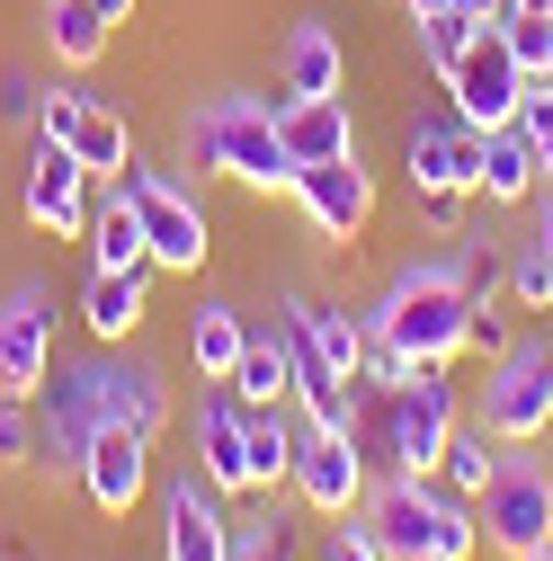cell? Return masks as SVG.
Masks as SVG:
<instances>
[{"label": "cell", "mask_w": 553, "mask_h": 561, "mask_svg": "<svg viewBox=\"0 0 553 561\" xmlns=\"http://www.w3.org/2000/svg\"><path fill=\"white\" fill-rule=\"evenodd\" d=\"M492 472H500V437L464 410V419H455V437H447V455H438V481L455 490V500H482V481H492Z\"/></svg>", "instance_id": "cell-29"}, {"label": "cell", "mask_w": 553, "mask_h": 561, "mask_svg": "<svg viewBox=\"0 0 553 561\" xmlns=\"http://www.w3.org/2000/svg\"><path fill=\"white\" fill-rule=\"evenodd\" d=\"M509 304L518 312H553V241H509Z\"/></svg>", "instance_id": "cell-31"}, {"label": "cell", "mask_w": 553, "mask_h": 561, "mask_svg": "<svg viewBox=\"0 0 553 561\" xmlns=\"http://www.w3.org/2000/svg\"><path fill=\"white\" fill-rule=\"evenodd\" d=\"M518 125H527V144H535V161H544V187H535V196L553 205V90H544V81L527 90V107H518Z\"/></svg>", "instance_id": "cell-33"}, {"label": "cell", "mask_w": 553, "mask_h": 561, "mask_svg": "<svg viewBox=\"0 0 553 561\" xmlns=\"http://www.w3.org/2000/svg\"><path fill=\"white\" fill-rule=\"evenodd\" d=\"M108 428V357H72L36 383V472H81L90 437Z\"/></svg>", "instance_id": "cell-6"}, {"label": "cell", "mask_w": 553, "mask_h": 561, "mask_svg": "<svg viewBox=\"0 0 553 561\" xmlns=\"http://www.w3.org/2000/svg\"><path fill=\"white\" fill-rule=\"evenodd\" d=\"M535 81H544V90H553V54H544V72H535Z\"/></svg>", "instance_id": "cell-42"}, {"label": "cell", "mask_w": 553, "mask_h": 561, "mask_svg": "<svg viewBox=\"0 0 553 561\" xmlns=\"http://www.w3.org/2000/svg\"><path fill=\"white\" fill-rule=\"evenodd\" d=\"M473 36H482V19H473V10H455V0H420V10H410V54H420L438 81L464 62V45H473Z\"/></svg>", "instance_id": "cell-27"}, {"label": "cell", "mask_w": 553, "mask_h": 561, "mask_svg": "<svg viewBox=\"0 0 553 561\" xmlns=\"http://www.w3.org/2000/svg\"><path fill=\"white\" fill-rule=\"evenodd\" d=\"M366 330H384L410 366H455L464 357V330H473V295L455 259H410L384 276V295L366 304Z\"/></svg>", "instance_id": "cell-3"}, {"label": "cell", "mask_w": 553, "mask_h": 561, "mask_svg": "<svg viewBox=\"0 0 553 561\" xmlns=\"http://www.w3.org/2000/svg\"><path fill=\"white\" fill-rule=\"evenodd\" d=\"M99 357H108V428L161 437L170 428V375L153 357H134V347H99Z\"/></svg>", "instance_id": "cell-21"}, {"label": "cell", "mask_w": 553, "mask_h": 561, "mask_svg": "<svg viewBox=\"0 0 553 561\" xmlns=\"http://www.w3.org/2000/svg\"><path fill=\"white\" fill-rule=\"evenodd\" d=\"M321 561H384V543H375L366 517H330L321 526Z\"/></svg>", "instance_id": "cell-35"}, {"label": "cell", "mask_w": 553, "mask_h": 561, "mask_svg": "<svg viewBox=\"0 0 553 561\" xmlns=\"http://www.w3.org/2000/svg\"><path fill=\"white\" fill-rule=\"evenodd\" d=\"M438 90H447V107H455L464 125H482V134H492V125H518V107H527L535 72L509 54V36H500V27H482V36L464 45V62H455Z\"/></svg>", "instance_id": "cell-11"}, {"label": "cell", "mask_w": 553, "mask_h": 561, "mask_svg": "<svg viewBox=\"0 0 553 561\" xmlns=\"http://www.w3.org/2000/svg\"><path fill=\"white\" fill-rule=\"evenodd\" d=\"M544 187V161L527 144V125H492L482 134V179H473V205H492V215H509V205H535Z\"/></svg>", "instance_id": "cell-22"}, {"label": "cell", "mask_w": 553, "mask_h": 561, "mask_svg": "<svg viewBox=\"0 0 553 561\" xmlns=\"http://www.w3.org/2000/svg\"><path fill=\"white\" fill-rule=\"evenodd\" d=\"M179 144L196 152V170L233 179L241 196H286V179H295L286 144H276V107L250 99V90H215V99H196V107L179 116Z\"/></svg>", "instance_id": "cell-2"}, {"label": "cell", "mask_w": 553, "mask_h": 561, "mask_svg": "<svg viewBox=\"0 0 553 561\" xmlns=\"http://www.w3.org/2000/svg\"><path fill=\"white\" fill-rule=\"evenodd\" d=\"M286 196H295V215H304V232L321 241V250H358L366 232H375V170H366V152H339V161H304L295 179H286Z\"/></svg>", "instance_id": "cell-8"}, {"label": "cell", "mask_w": 553, "mask_h": 561, "mask_svg": "<svg viewBox=\"0 0 553 561\" xmlns=\"http://www.w3.org/2000/svg\"><path fill=\"white\" fill-rule=\"evenodd\" d=\"M268 107H276V144H286L295 170H304V161L358 152V116H349V99H286V90H276Z\"/></svg>", "instance_id": "cell-20"}, {"label": "cell", "mask_w": 553, "mask_h": 561, "mask_svg": "<svg viewBox=\"0 0 553 561\" xmlns=\"http://www.w3.org/2000/svg\"><path fill=\"white\" fill-rule=\"evenodd\" d=\"M518 10H527V19H553V0H518Z\"/></svg>", "instance_id": "cell-40"}, {"label": "cell", "mask_w": 553, "mask_h": 561, "mask_svg": "<svg viewBox=\"0 0 553 561\" xmlns=\"http://www.w3.org/2000/svg\"><path fill=\"white\" fill-rule=\"evenodd\" d=\"M455 419H464L455 366H410L393 392H366L358 401V446L375 455V472H438Z\"/></svg>", "instance_id": "cell-1"}, {"label": "cell", "mask_w": 553, "mask_h": 561, "mask_svg": "<svg viewBox=\"0 0 553 561\" xmlns=\"http://www.w3.org/2000/svg\"><path fill=\"white\" fill-rule=\"evenodd\" d=\"M473 517H482V543L509 552V561L535 552V543H553V463L535 446H500V472L482 481Z\"/></svg>", "instance_id": "cell-7"}, {"label": "cell", "mask_w": 553, "mask_h": 561, "mask_svg": "<svg viewBox=\"0 0 553 561\" xmlns=\"http://www.w3.org/2000/svg\"><path fill=\"white\" fill-rule=\"evenodd\" d=\"M116 27L90 10V0H45V54L54 62H72V72H90V62H108Z\"/></svg>", "instance_id": "cell-26"}, {"label": "cell", "mask_w": 553, "mask_h": 561, "mask_svg": "<svg viewBox=\"0 0 553 561\" xmlns=\"http://www.w3.org/2000/svg\"><path fill=\"white\" fill-rule=\"evenodd\" d=\"M366 490H375V455L358 446V428H304V455L286 472V500L304 517H358L366 508Z\"/></svg>", "instance_id": "cell-9"}, {"label": "cell", "mask_w": 553, "mask_h": 561, "mask_svg": "<svg viewBox=\"0 0 553 561\" xmlns=\"http://www.w3.org/2000/svg\"><path fill=\"white\" fill-rule=\"evenodd\" d=\"M125 196H134V224H144V250H153V276H205V259H215V215H205V196L134 152L125 170Z\"/></svg>", "instance_id": "cell-5"}, {"label": "cell", "mask_w": 553, "mask_h": 561, "mask_svg": "<svg viewBox=\"0 0 553 561\" xmlns=\"http://www.w3.org/2000/svg\"><path fill=\"white\" fill-rule=\"evenodd\" d=\"M420 561H447V552H420Z\"/></svg>", "instance_id": "cell-43"}, {"label": "cell", "mask_w": 553, "mask_h": 561, "mask_svg": "<svg viewBox=\"0 0 553 561\" xmlns=\"http://www.w3.org/2000/svg\"><path fill=\"white\" fill-rule=\"evenodd\" d=\"M54 375V295L10 286L0 295V392H36Z\"/></svg>", "instance_id": "cell-17"}, {"label": "cell", "mask_w": 553, "mask_h": 561, "mask_svg": "<svg viewBox=\"0 0 553 561\" xmlns=\"http://www.w3.org/2000/svg\"><path fill=\"white\" fill-rule=\"evenodd\" d=\"M36 116H45V81L36 72H0V125L36 134Z\"/></svg>", "instance_id": "cell-34"}, {"label": "cell", "mask_w": 553, "mask_h": 561, "mask_svg": "<svg viewBox=\"0 0 553 561\" xmlns=\"http://www.w3.org/2000/svg\"><path fill=\"white\" fill-rule=\"evenodd\" d=\"M36 134H54L63 152H81V170L90 179H116L125 161H134V134H125V107L116 99H99V90H45V116H36Z\"/></svg>", "instance_id": "cell-14"}, {"label": "cell", "mask_w": 553, "mask_h": 561, "mask_svg": "<svg viewBox=\"0 0 553 561\" xmlns=\"http://www.w3.org/2000/svg\"><path fill=\"white\" fill-rule=\"evenodd\" d=\"M473 419L500 446H544L553 437V330H518L500 357H482Z\"/></svg>", "instance_id": "cell-4"}, {"label": "cell", "mask_w": 553, "mask_h": 561, "mask_svg": "<svg viewBox=\"0 0 553 561\" xmlns=\"http://www.w3.org/2000/svg\"><path fill=\"white\" fill-rule=\"evenodd\" d=\"M241 347H250V321H241V304L205 295V304L188 312V366H196V383H233Z\"/></svg>", "instance_id": "cell-23"}, {"label": "cell", "mask_w": 553, "mask_h": 561, "mask_svg": "<svg viewBox=\"0 0 553 561\" xmlns=\"http://www.w3.org/2000/svg\"><path fill=\"white\" fill-rule=\"evenodd\" d=\"M518 561H553V543H535V552H518Z\"/></svg>", "instance_id": "cell-41"}, {"label": "cell", "mask_w": 553, "mask_h": 561, "mask_svg": "<svg viewBox=\"0 0 553 561\" xmlns=\"http://www.w3.org/2000/svg\"><path fill=\"white\" fill-rule=\"evenodd\" d=\"M90 205H99V179L81 170V152H63L54 134H27V179H19V215H27V232H45V241H81V232H90Z\"/></svg>", "instance_id": "cell-10"}, {"label": "cell", "mask_w": 553, "mask_h": 561, "mask_svg": "<svg viewBox=\"0 0 553 561\" xmlns=\"http://www.w3.org/2000/svg\"><path fill=\"white\" fill-rule=\"evenodd\" d=\"M81 241H90V267H153L125 179H99V205H90V232H81Z\"/></svg>", "instance_id": "cell-24"}, {"label": "cell", "mask_w": 553, "mask_h": 561, "mask_svg": "<svg viewBox=\"0 0 553 561\" xmlns=\"http://www.w3.org/2000/svg\"><path fill=\"white\" fill-rule=\"evenodd\" d=\"M276 90L286 99H349V45L330 19H295L276 45Z\"/></svg>", "instance_id": "cell-19"}, {"label": "cell", "mask_w": 553, "mask_h": 561, "mask_svg": "<svg viewBox=\"0 0 553 561\" xmlns=\"http://www.w3.org/2000/svg\"><path fill=\"white\" fill-rule=\"evenodd\" d=\"M500 36H509V54L527 62V72H544V54H553V19H527V10H509V19H500Z\"/></svg>", "instance_id": "cell-36"}, {"label": "cell", "mask_w": 553, "mask_h": 561, "mask_svg": "<svg viewBox=\"0 0 553 561\" xmlns=\"http://www.w3.org/2000/svg\"><path fill=\"white\" fill-rule=\"evenodd\" d=\"M410 205H420L429 232H464V205H473V196H410Z\"/></svg>", "instance_id": "cell-37"}, {"label": "cell", "mask_w": 553, "mask_h": 561, "mask_svg": "<svg viewBox=\"0 0 553 561\" xmlns=\"http://www.w3.org/2000/svg\"><path fill=\"white\" fill-rule=\"evenodd\" d=\"M295 517H304V508H295ZM295 517L268 500V517L233 526V561H304V526H295Z\"/></svg>", "instance_id": "cell-30"}, {"label": "cell", "mask_w": 553, "mask_h": 561, "mask_svg": "<svg viewBox=\"0 0 553 561\" xmlns=\"http://www.w3.org/2000/svg\"><path fill=\"white\" fill-rule=\"evenodd\" d=\"M161 561H233V517H224V490L205 481L196 463L161 481Z\"/></svg>", "instance_id": "cell-16"}, {"label": "cell", "mask_w": 553, "mask_h": 561, "mask_svg": "<svg viewBox=\"0 0 553 561\" xmlns=\"http://www.w3.org/2000/svg\"><path fill=\"white\" fill-rule=\"evenodd\" d=\"M455 10H473V19H482V27H500V19H509V10H518V0H455Z\"/></svg>", "instance_id": "cell-38"}, {"label": "cell", "mask_w": 553, "mask_h": 561, "mask_svg": "<svg viewBox=\"0 0 553 561\" xmlns=\"http://www.w3.org/2000/svg\"><path fill=\"white\" fill-rule=\"evenodd\" d=\"M402 179L410 196H473L482 179V125H464L455 107H429L402 125Z\"/></svg>", "instance_id": "cell-12"}, {"label": "cell", "mask_w": 553, "mask_h": 561, "mask_svg": "<svg viewBox=\"0 0 553 561\" xmlns=\"http://www.w3.org/2000/svg\"><path fill=\"white\" fill-rule=\"evenodd\" d=\"M153 321V267H90L81 276V330L90 347H134Z\"/></svg>", "instance_id": "cell-18"}, {"label": "cell", "mask_w": 553, "mask_h": 561, "mask_svg": "<svg viewBox=\"0 0 553 561\" xmlns=\"http://www.w3.org/2000/svg\"><path fill=\"white\" fill-rule=\"evenodd\" d=\"M90 10H99V19H108V27H125V19H134V10H144V0H90Z\"/></svg>", "instance_id": "cell-39"}, {"label": "cell", "mask_w": 553, "mask_h": 561, "mask_svg": "<svg viewBox=\"0 0 553 561\" xmlns=\"http://www.w3.org/2000/svg\"><path fill=\"white\" fill-rule=\"evenodd\" d=\"M153 446L161 437H144V428H99L90 437V455H81V500H90V517H108V526H125L134 508H144V490H153Z\"/></svg>", "instance_id": "cell-15"}, {"label": "cell", "mask_w": 553, "mask_h": 561, "mask_svg": "<svg viewBox=\"0 0 553 561\" xmlns=\"http://www.w3.org/2000/svg\"><path fill=\"white\" fill-rule=\"evenodd\" d=\"M402 10H420V0H402Z\"/></svg>", "instance_id": "cell-44"}, {"label": "cell", "mask_w": 553, "mask_h": 561, "mask_svg": "<svg viewBox=\"0 0 553 561\" xmlns=\"http://www.w3.org/2000/svg\"><path fill=\"white\" fill-rule=\"evenodd\" d=\"M295 455H304V410H295V401L250 410V472H259V500H276V490H286Z\"/></svg>", "instance_id": "cell-25"}, {"label": "cell", "mask_w": 553, "mask_h": 561, "mask_svg": "<svg viewBox=\"0 0 553 561\" xmlns=\"http://www.w3.org/2000/svg\"><path fill=\"white\" fill-rule=\"evenodd\" d=\"M188 446H196V472L215 481L224 500H259V472H250V401L233 383H196Z\"/></svg>", "instance_id": "cell-13"}, {"label": "cell", "mask_w": 553, "mask_h": 561, "mask_svg": "<svg viewBox=\"0 0 553 561\" xmlns=\"http://www.w3.org/2000/svg\"><path fill=\"white\" fill-rule=\"evenodd\" d=\"M0 472H36V392H0Z\"/></svg>", "instance_id": "cell-32"}, {"label": "cell", "mask_w": 553, "mask_h": 561, "mask_svg": "<svg viewBox=\"0 0 553 561\" xmlns=\"http://www.w3.org/2000/svg\"><path fill=\"white\" fill-rule=\"evenodd\" d=\"M233 392H241L250 410H268V401H286V392H295V357H286V330H250L241 366H233Z\"/></svg>", "instance_id": "cell-28"}]
</instances>
